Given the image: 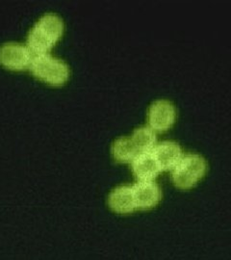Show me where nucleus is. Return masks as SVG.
<instances>
[{"instance_id": "obj_7", "label": "nucleus", "mask_w": 231, "mask_h": 260, "mask_svg": "<svg viewBox=\"0 0 231 260\" xmlns=\"http://www.w3.org/2000/svg\"><path fill=\"white\" fill-rule=\"evenodd\" d=\"M151 152L162 172L172 171L184 154L180 145L170 140L158 142Z\"/></svg>"}, {"instance_id": "obj_2", "label": "nucleus", "mask_w": 231, "mask_h": 260, "mask_svg": "<svg viewBox=\"0 0 231 260\" xmlns=\"http://www.w3.org/2000/svg\"><path fill=\"white\" fill-rule=\"evenodd\" d=\"M207 162L197 153H184L176 167L171 171L174 185L180 190H189L196 185L206 175Z\"/></svg>"}, {"instance_id": "obj_6", "label": "nucleus", "mask_w": 231, "mask_h": 260, "mask_svg": "<svg viewBox=\"0 0 231 260\" xmlns=\"http://www.w3.org/2000/svg\"><path fill=\"white\" fill-rule=\"evenodd\" d=\"M132 187L139 210L152 209L162 200V190L154 180L137 181Z\"/></svg>"}, {"instance_id": "obj_3", "label": "nucleus", "mask_w": 231, "mask_h": 260, "mask_svg": "<svg viewBox=\"0 0 231 260\" xmlns=\"http://www.w3.org/2000/svg\"><path fill=\"white\" fill-rule=\"evenodd\" d=\"M29 70L39 79L55 86L65 83L71 75L70 67L65 61L49 52L35 54Z\"/></svg>"}, {"instance_id": "obj_11", "label": "nucleus", "mask_w": 231, "mask_h": 260, "mask_svg": "<svg viewBox=\"0 0 231 260\" xmlns=\"http://www.w3.org/2000/svg\"><path fill=\"white\" fill-rule=\"evenodd\" d=\"M157 132H155L149 125H141L135 128L131 134V139L140 153L148 152L154 149L157 144Z\"/></svg>"}, {"instance_id": "obj_10", "label": "nucleus", "mask_w": 231, "mask_h": 260, "mask_svg": "<svg viewBox=\"0 0 231 260\" xmlns=\"http://www.w3.org/2000/svg\"><path fill=\"white\" fill-rule=\"evenodd\" d=\"M113 158L120 163H131L138 155L139 150L130 136H120L112 144Z\"/></svg>"}, {"instance_id": "obj_4", "label": "nucleus", "mask_w": 231, "mask_h": 260, "mask_svg": "<svg viewBox=\"0 0 231 260\" xmlns=\"http://www.w3.org/2000/svg\"><path fill=\"white\" fill-rule=\"evenodd\" d=\"M34 55L27 45L18 42H7L0 47V64L10 70L29 69Z\"/></svg>"}, {"instance_id": "obj_8", "label": "nucleus", "mask_w": 231, "mask_h": 260, "mask_svg": "<svg viewBox=\"0 0 231 260\" xmlns=\"http://www.w3.org/2000/svg\"><path fill=\"white\" fill-rule=\"evenodd\" d=\"M108 206L113 212L122 215L138 210L132 185L124 184L114 188L108 196Z\"/></svg>"}, {"instance_id": "obj_1", "label": "nucleus", "mask_w": 231, "mask_h": 260, "mask_svg": "<svg viewBox=\"0 0 231 260\" xmlns=\"http://www.w3.org/2000/svg\"><path fill=\"white\" fill-rule=\"evenodd\" d=\"M64 21L55 13L41 16L28 32V47L34 54L48 53L64 33Z\"/></svg>"}, {"instance_id": "obj_5", "label": "nucleus", "mask_w": 231, "mask_h": 260, "mask_svg": "<svg viewBox=\"0 0 231 260\" xmlns=\"http://www.w3.org/2000/svg\"><path fill=\"white\" fill-rule=\"evenodd\" d=\"M147 116L148 125L155 132H164L170 129L176 121V105L166 99H159L150 104Z\"/></svg>"}, {"instance_id": "obj_9", "label": "nucleus", "mask_w": 231, "mask_h": 260, "mask_svg": "<svg viewBox=\"0 0 231 260\" xmlns=\"http://www.w3.org/2000/svg\"><path fill=\"white\" fill-rule=\"evenodd\" d=\"M130 165L138 181L154 180L162 172L151 151L139 153Z\"/></svg>"}]
</instances>
